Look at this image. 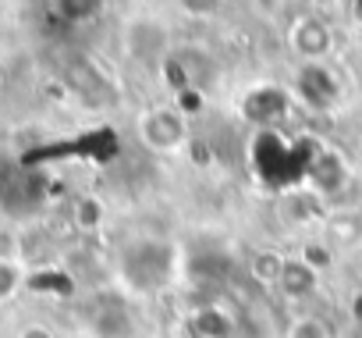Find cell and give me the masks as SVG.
I'll return each instance as SVG.
<instances>
[{"label": "cell", "instance_id": "6da1fadb", "mask_svg": "<svg viewBox=\"0 0 362 338\" xmlns=\"http://www.w3.org/2000/svg\"><path fill=\"white\" fill-rule=\"evenodd\" d=\"M139 135H142L146 146L163 153V150H177L181 142H185L189 125L174 107H156V111H146L139 118Z\"/></svg>", "mask_w": 362, "mask_h": 338}, {"label": "cell", "instance_id": "7a4b0ae2", "mask_svg": "<svg viewBox=\"0 0 362 338\" xmlns=\"http://www.w3.org/2000/svg\"><path fill=\"white\" fill-rule=\"evenodd\" d=\"M291 47L302 54V57H309V61H320V57H327L330 54V47H334V40H330V26L327 22H320V18H298L295 26H291Z\"/></svg>", "mask_w": 362, "mask_h": 338}, {"label": "cell", "instance_id": "3957f363", "mask_svg": "<svg viewBox=\"0 0 362 338\" xmlns=\"http://www.w3.org/2000/svg\"><path fill=\"white\" fill-rule=\"evenodd\" d=\"M277 288L288 299H305L316 288V267L309 260H284V271L277 278Z\"/></svg>", "mask_w": 362, "mask_h": 338}, {"label": "cell", "instance_id": "277c9868", "mask_svg": "<svg viewBox=\"0 0 362 338\" xmlns=\"http://www.w3.org/2000/svg\"><path fill=\"white\" fill-rule=\"evenodd\" d=\"M323 86H337L330 79V72H323V68H305L302 72V89H305V96H309L313 107H330V100L323 96Z\"/></svg>", "mask_w": 362, "mask_h": 338}, {"label": "cell", "instance_id": "5b68a950", "mask_svg": "<svg viewBox=\"0 0 362 338\" xmlns=\"http://www.w3.org/2000/svg\"><path fill=\"white\" fill-rule=\"evenodd\" d=\"M288 338H334L327 320H320L316 313H302L288 324Z\"/></svg>", "mask_w": 362, "mask_h": 338}, {"label": "cell", "instance_id": "8992f818", "mask_svg": "<svg viewBox=\"0 0 362 338\" xmlns=\"http://www.w3.org/2000/svg\"><path fill=\"white\" fill-rule=\"evenodd\" d=\"M25 281V271L18 260H8V257H0V303H8Z\"/></svg>", "mask_w": 362, "mask_h": 338}, {"label": "cell", "instance_id": "52a82bcc", "mask_svg": "<svg viewBox=\"0 0 362 338\" xmlns=\"http://www.w3.org/2000/svg\"><path fill=\"white\" fill-rule=\"evenodd\" d=\"M281 271H284V257L281 253H256V260H252V274L259 278V281H274L277 285V278H281Z\"/></svg>", "mask_w": 362, "mask_h": 338}, {"label": "cell", "instance_id": "ba28073f", "mask_svg": "<svg viewBox=\"0 0 362 338\" xmlns=\"http://www.w3.org/2000/svg\"><path fill=\"white\" fill-rule=\"evenodd\" d=\"M18 338H54V334H50V327H43V324H29V327H22Z\"/></svg>", "mask_w": 362, "mask_h": 338}, {"label": "cell", "instance_id": "9c48e42d", "mask_svg": "<svg viewBox=\"0 0 362 338\" xmlns=\"http://www.w3.org/2000/svg\"><path fill=\"white\" fill-rule=\"evenodd\" d=\"M348 11H351V15H355V18H351V22H355V26H362V4H351V8H348Z\"/></svg>", "mask_w": 362, "mask_h": 338}]
</instances>
